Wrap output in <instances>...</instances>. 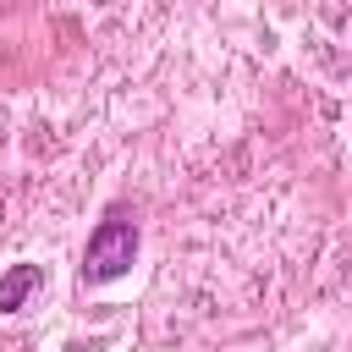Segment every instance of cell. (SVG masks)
<instances>
[{
	"label": "cell",
	"mask_w": 352,
	"mask_h": 352,
	"mask_svg": "<svg viewBox=\"0 0 352 352\" xmlns=\"http://www.w3.org/2000/svg\"><path fill=\"white\" fill-rule=\"evenodd\" d=\"M132 258H138V226L126 214H104L94 226L88 248H82V280L88 286H110V280H121L132 270Z\"/></svg>",
	"instance_id": "cell-1"
},
{
	"label": "cell",
	"mask_w": 352,
	"mask_h": 352,
	"mask_svg": "<svg viewBox=\"0 0 352 352\" xmlns=\"http://www.w3.org/2000/svg\"><path fill=\"white\" fill-rule=\"evenodd\" d=\"M38 280H44V275H38V264H11V270L0 275V314H16Z\"/></svg>",
	"instance_id": "cell-2"
}]
</instances>
